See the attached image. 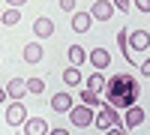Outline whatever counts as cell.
I'll use <instances>...</instances> for the list:
<instances>
[{
  "instance_id": "cell-1",
  "label": "cell",
  "mask_w": 150,
  "mask_h": 135,
  "mask_svg": "<svg viewBox=\"0 0 150 135\" xmlns=\"http://www.w3.org/2000/svg\"><path fill=\"white\" fill-rule=\"evenodd\" d=\"M105 96L111 108H129L138 99V84H135L129 75H114L111 81H105Z\"/></svg>"
},
{
  "instance_id": "cell-2",
  "label": "cell",
  "mask_w": 150,
  "mask_h": 135,
  "mask_svg": "<svg viewBox=\"0 0 150 135\" xmlns=\"http://www.w3.org/2000/svg\"><path fill=\"white\" fill-rule=\"evenodd\" d=\"M93 123H96V129H108L111 123H123V120H120V114H117V108H111V105H102V108H99V111L93 114Z\"/></svg>"
},
{
  "instance_id": "cell-3",
  "label": "cell",
  "mask_w": 150,
  "mask_h": 135,
  "mask_svg": "<svg viewBox=\"0 0 150 135\" xmlns=\"http://www.w3.org/2000/svg\"><path fill=\"white\" fill-rule=\"evenodd\" d=\"M66 114H69L72 123H75V126H81V129L93 123V108H90V105H84V102H81V105H72Z\"/></svg>"
},
{
  "instance_id": "cell-4",
  "label": "cell",
  "mask_w": 150,
  "mask_h": 135,
  "mask_svg": "<svg viewBox=\"0 0 150 135\" xmlns=\"http://www.w3.org/2000/svg\"><path fill=\"white\" fill-rule=\"evenodd\" d=\"M24 120H27V111H24V102H12L9 108H6V123L9 126H21L24 123Z\"/></svg>"
},
{
  "instance_id": "cell-5",
  "label": "cell",
  "mask_w": 150,
  "mask_h": 135,
  "mask_svg": "<svg viewBox=\"0 0 150 135\" xmlns=\"http://www.w3.org/2000/svg\"><path fill=\"white\" fill-rule=\"evenodd\" d=\"M126 42H129V51H132V54H135V51H147V45H150L147 30H132V33H126Z\"/></svg>"
},
{
  "instance_id": "cell-6",
  "label": "cell",
  "mask_w": 150,
  "mask_h": 135,
  "mask_svg": "<svg viewBox=\"0 0 150 135\" xmlns=\"http://www.w3.org/2000/svg\"><path fill=\"white\" fill-rule=\"evenodd\" d=\"M141 123H144V108L129 105L126 114H123V126H126V129H135V126H141Z\"/></svg>"
},
{
  "instance_id": "cell-7",
  "label": "cell",
  "mask_w": 150,
  "mask_h": 135,
  "mask_svg": "<svg viewBox=\"0 0 150 135\" xmlns=\"http://www.w3.org/2000/svg\"><path fill=\"white\" fill-rule=\"evenodd\" d=\"M111 15H114V6L105 3V0H96V3L90 6V18H96V21H108Z\"/></svg>"
},
{
  "instance_id": "cell-8",
  "label": "cell",
  "mask_w": 150,
  "mask_h": 135,
  "mask_svg": "<svg viewBox=\"0 0 150 135\" xmlns=\"http://www.w3.org/2000/svg\"><path fill=\"white\" fill-rule=\"evenodd\" d=\"M87 57H90L93 69H108V66H111V54L105 51V48H96V51H90Z\"/></svg>"
},
{
  "instance_id": "cell-9",
  "label": "cell",
  "mask_w": 150,
  "mask_h": 135,
  "mask_svg": "<svg viewBox=\"0 0 150 135\" xmlns=\"http://www.w3.org/2000/svg\"><path fill=\"white\" fill-rule=\"evenodd\" d=\"M6 93H9V99H24V93H27V81H24V78H12L6 84Z\"/></svg>"
},
{
  "instance_id": "cell-10",
  "label": "cell",
  "mask_w": 150,
  "mask_h": 135,
  "mask_svg": "<svg viewBox=\"0 0 150 135\" xmlns=\"http://www.w3.org/2000/svg\"><path fill=\"white\" fill-rule=\"evenodd\" d=\"M45 132H48V123L42 117H30L24 123V135H45Z\"/></svg>"
},
{
  "instance_id": "cell-11",
  "label": "cell",
  "mask_w": 150,
  "mask_h": 135,
  "mask_svg": "<svg viewBox=\"0 0 150 135\" xmlns=\"http://www.w3.org/2000/svg\"><path fill=\"white\" fill-rule=\"evenodd\" d=\"M90 24H93L90 12H75V15H72V30H78V33H87V30H90Z\"/></svg>"
},
{
  "instance_id": "cell-12",
  "label": "cell",
  "mask_w": 150,
  "mask_h": 135,
  "mask_svg": "<svg viewBox=\"0 0 150 135\" xmlns=\"http://www.w3.org/2000/svg\"><path fill=\"white\" fill-rule=\"evenodd\" d=\"M33 30H36L39 39H48V36L54 33V21H51V18H36V21H33Z\"/></svg>"
},
{
  "instance_id": "cell-13",
  "label": "cell",
  "mask_w": 150,
  "mask_h": 135,
  "mask_svg": "<svg viewBox=\"0 0 150 135\" xmlns=\"http://www.w3.org/2000/svg\"><path fill=\"white\" fill-rule=\"evenodd\" d=\"M51 108L60 111V114H66L69 108H72V96H69V93H54V96H51Z\"/></svg>"
},
{
  "instance_id": "cell-14",
  "label": "cell",
  "mask_w": 150,
  "mask_h": 135,
  "mask_svg": "<svg viewBox=\"0 0 150 135\" xmlns=\"http://www.w3.org/2000/svg\"><path fill=\"white\" fill-rule=\"evenodd\" d=\"M66 57H69L72 66H78V63H84V60H87V54H84L81 45H69V48H66Z\"/></svg>"
},
{
  "instance_id": "cell-15",
  "label": "cell",
  "mask_w": 150,
  "mask_h": 135,
  "mask_svg": "<svg viewBox=\"0 0 150 135\" xmlns=\"http://www.w3.org/2000/svg\"><path fill=\"white\" fill-rule=\"evenodd\" d=\"M24 60H27V63H39V60H42V48L36 45V42L24 45Z\"/></svg>"
},
{
  "instance_id": "cell-16",
  "label": "cell",
  "mask_w": 150,
  "mask_h": 135,
  "mask_svg": "<svg viewBox=\"0 0 150 135\" xmlns=\"http://www.w3.org/2000/svg\"><path fill=\"white\" fill-rule=\"evenodd\" d=\"M0 21H3L6 27H12V24H18V21H21V12H18L15 6H9V9L0 12Z\"/></svg>"
},
{
  "instance_id": "cell-17",
  "label": "cell",
  "mask_w": 150,
  "mask_h": 135,
  "mask_svg": "<svg viewBox=\"0 0 150 135\" xmlns=\"http://www.w3.org/2000/svg\"><path fill=\"white\" fill-rule=\"evenodd\" d=\"M63 81L69 84V87H75V84H81V72H78V66H69V69L63 72Z\"/></svg>"
},
{
  "instance_id": "cell-18",
  "label": "cell",
  "mask_w": 150,
  "mask_h": 135,
  "mask_svg": "<svg viewBox=\"0 0 150 135\" xmlns=\"http://www.w3.org/2000/svg\"><path fill=\"white\" fill-rule=\"evenodd\" d=\"M102 87H105V78L93 72V75L87 78V90H93V93H102Z\"/></svg>"
},
{
  "instance_id": "cell-19",
  "label": "cell",
  "mask_w": 150,
  "mask_h": 135,
  "mask_svg": "<svg viewBox=\"0 0 150 135\" xmlns=\"http://www.w3.org/2000/svg\"><path fill=\"white\" fill-rule=\"evenodd\" d=\"M42 90H45L42 78H27V93H42Z\"/></svg>"
},
{
  "instance_id": "cell-20",
  "label": "cell",
  "mask_w": 150,
  "mask_h": 135,
  "mask_svg": "<svg viewBox=\"0 0 150 135\" xmlns=\"http://www.w3.org/2000/svg\"><path fill=\"white\" fill-rule=\"evenodd\" d=\"M81 102H84V105H90V108H93V105H99V93L84 90V93H81Z\"/></svg>"
},
{
  "instance_id": "cell-21",
  "label": "cell",
  "mask_w": 150,
  "mask_h": 135,
  "mask_svg": "<svg viewBox=\"0 0 150 135\" xmlns=\"http://www.w3.org/2000/svg\"><path fill=\"white\" fill-rule=\"evenodd\" d=\"M111 6H117L120 12H126L129 9V0H111Z\"/></svg>"
},
{
  "instance_id": "cell-22",
  "label": "cell",
  "mask_w": 150,
  "mask_h": 135,
  "mask_svg": "<svg viewBox=\"0 0 150 135\" xmlns=\"http://www.w3.org/2000/svg\"><path fill=\"white\" fill-rule=\"evenodd\" d=\"M60 9H63V12H72V9H75V0H60Z\"/></svg>"
},
{
  "instance_id": "cell-23",
  "label": "cell",
  "mask_w": 150,
  "mask_h": 135,
  "mask_svg": "<svg viewBox=\"0 0 150 135\" xmlns=\"http://www.w3.org/2000/svg\"><path fill=\"white\" fill-rule=\"evenodd\" d=\"M135 6H138L144 15H147V12H150V0H135Z\"/></svg>"
},
{
  "instance_id": "cell-24",
  "label": "cell",
  "mask_w": 150,
  "mask_h": 135,
  "mask_svg": "<svg viewBox=\"0 0 150 135\" xmlns=\"http://www.w3.org/2000/svg\"><path fill=\"white\" fill-rule=\"evenodd\" d=\"M9 99V93H6V87H0V102H6Z\"/></svg>"
},
{
  "instance_id": "cell-25",
  "label": "cell",
  "mask_w": 150,
  "mask_h": 135,
  "mask_svg": "<svg viewBox=\"0 0 150 135\" xmlns=\"http://www.w3.org/2000/svg\"><path fill=\"white\" fill-rule=\"evenodd\" d=\"M6 3H12V6H15V9H18L21 3H27V0H6Z\"/></svg>"
}]
</instances>
